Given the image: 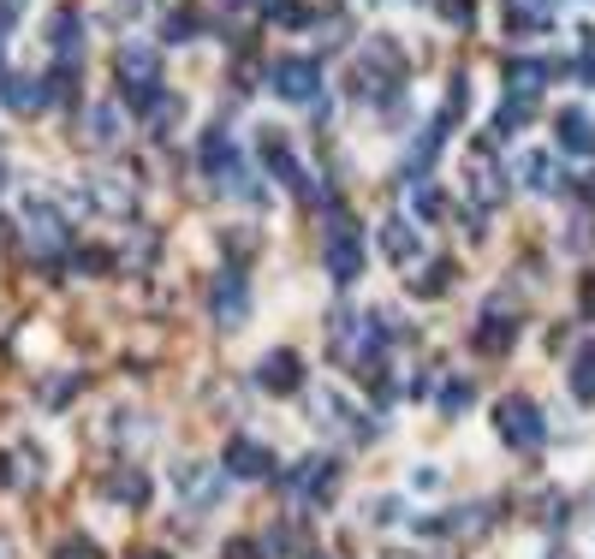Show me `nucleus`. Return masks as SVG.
<instances>
[{
  "label": "nucleus",
  "mask_w": 595,
  "mask_h": 559,
  "mask_svg": "<svg viewBox=\"0 0 595 559\" xmlns=\"http://www.w3.org/2000/svg\"><path fill=\"white\" fill-rule=\"evenodd\" d=\"M322 269L334 286H351L363 274V233L346 209H327V233H322Z\"/></svg>",
  "instance_id": "1"
},
{
  "label": "nucleus",
  "mask_w": 595,
  "mask_h": 559,
  "mask_svg": "<svg viewBox=\"0 0 595 559\" xmlns=\"http://www.w3.org/2000/svg\"><path fill=\"white\" fill-rule=\"evenodd\" d=\"M113 72H120V84H125V101H132V113H149L161 96V54L156 48H144V42H125L120 48V60H113Z\"/></svg>",
  "instance_id": "2"
},
{
  "label": "nucleus",
  "mask_w": 595,
  "mask_h": 559,
  "mask_svg": "<svg viewBox=\"0 0 595 559\" xmlns=\"http://www.w3.org/2000/svg\"><path fill=\"white\" fill-rule=\"evenodd\" d=\"M495 428H500V440L512 452H536L542 440H548V423H542V411L524 399V393H506V399L495 405Z\"/></svg>",
  "instance_id": "3"
},
{
  "label": "nucleus",
  "mask_w": 595,
  "mask_h": 559,
  "mask_svg": "<svg viewBox=\"0 0 595 559\" xmlns=\"http://www.w3.org/2000/svg\"><path fill=\"white\" fill-rule=\"evenodd\" d=\"M173 494H179L185 512H214V500L226 494V464H173Z\"/></svg>",
  "instance_id": "4"
},
{
  "label": "nucleus",
  "mask_w": 595,
  "mask_h": 559,
  "mask_svg": "<svg viewBox=\"0 0 595 559\" xmlns=\"http://www.w3.org/2000/svg\"><path fill=\"white\" fill-rule=\"evenodd\" d=\"M281 488L293 494L298 506H322V500H334V488H339V464L327 459H298V464H286L281 470Z\"/></svg>",
  "instance_id": "5"
},
{
  "label": "nucleus",
  "mask_w": 595,
  "mask_h": 559,
  "mask_svg": "<svg viewBox=\"0 0 595 559\" xmlns=\"http://www.w3.org/2000/svg\"><path fill=\"white\" fill-rule=\"evenodd\" d=\"M269 90L281 101H322V60L310 54H281L269 66Z\"/></svg>",
  "instance_id": "6"
},
{
  "label": "nucleus",
  "mask_w": 595,
  "mask_h": 559,
  "mask_svg": "<svg viewBox=\"0 0 595 559\" xmlns=\"http://www.w3.org/2000/svg\"><path fill=\"white\" fill-rule=\"evenodd\" d=\"M257 149H262V167H269L274 173V179H281L286 190H293V197H303V202H315V197H322V190H315L310 185V173H303L298 167V156H293V144H286V137L281 132H262L257 137Z\"/></svg>",
  "instance_id": "7"
},
{
  "label": "nucleus",
  "mask_w": 595,
  "mask_h": 559,
  "mask_svg": "<svg viewBox=\"0 0 595 559\" xmlns=\"http://www.w3.org/2000/svg\"><path fill=\"white\" fill-rule=\"evenodd\" d=\"M30 245H36V257H42V262H60L72 250V226H66V214H60L54 202H36L30 197Z\"/></svg>",
  "instance_id": "8"
},
{
  "label": "nucleus",
  "mask_w": 595,
  "mask_h": 559,
  "mask_svg": "<svg viewBox=\"0 0 595 559\" xmlns=\"http://www.w3.org/2000/svg\"><path fill=\"white\" fill-rule=\"evenodd\" d=\"M209 315L221 327H245V315H250V286H245V274L238 269H221L214 274V286H209Z\"/></svg>",
  "instance_id": "9"
},
{
  "label": "nucleus",
  "mask_w": 595,
  "mask_h": 559,
  "mask_svg": "<svg viewBox=\"0 0 595 559\" xmlns=\"http://www.w3.org/2000/svg\"><path fill=\"white\" fill-rule=\"evenodd\" d=\"M221 464H226V476H233V482H269L281 459H274V447H262V440L233 435V440H226V459Z\"/></svg>",
  "instance_id": "10"
},
{
  "label": "nucleus",
  "mask_w": 595,
  "mask_h": 559,
  "mask_svg": "<svg viewBox=\"0 0 595 559\" xmlns=\"http://www.w3.org/2000/svg\"><path fill=\"white\" fill-rule=\"evenodd\" d=\"M48 48H54V60L66 72L84 66V12L78 7H60L54 18H48Z\"/></svg>",
  "instance_id": "11"
},
{
  "label": "nucleus",
  "mask_w": 595,
  "mask_h": 559,
  "mask_svg": "<svg viewBox=\"0 0 595 559\" xmlns=\"http://www.w3.org/2000/svg\"><path fill=\"white\" fill-rule=\"evenodd\" d=\"M0 101H7L18 120H30V113H42L48 101H54V84L30 78V72H0Z\"/></svg>",
  "instance_id": "12"
},
{
  "label": "nucleus",
  "mask_w": 595,
  "mask_h": 559,
  "mask_svg": "<svg viewBox=\"0 0 595 559\" xmlns=\"http://www.w3.org/2000/svg\"><path fill=\"white\" fill-rule=\"evenodd\" d=\"M257 387L262 393H274V399H286V393H298L303 387V358L298 351H269V358L257 363Z\"/></svg>",
  "instance_id": "13"
},
{
  "label": "nucleus",
  "mask_w": 595,
  "mask_h": 559,
  "mask_svg": "<svg viewBox=\"0 0 595 559\" xmlns=\"http://www.w3.org/2000/svg\"><path fill=\"white\" fill-rule=\"evenodd\" d=\"M84 190H90V202H96L101 214H120V221L137 209V185L125 179V173H90Z\"/></svg>",
  "instance_id": "14"
},
{
  "label": "nucleus",
  "mask_w": 595,
  "mask_h": 559,
  "mask_svg": "<svg viewBox=\"0 0 595 559\" xmlns=\"http://www.w3.org/2000/svg\"><path fill=\"white\" fill-rule=\"evenodd\" d=\"M351 417H358V411H351V405L346 399H339V393H315V423H322V428H334V435H351V440H370L375 435V423H351Z\"/></svg>",
  "instance_id": "15"
},
{
  "label": "nucleus",
  "mask_w": 595,
  "mask_h": 559,
  "mask_svg": "<svg viewBox=\"0 0 595 559\" xmlns=\"http://www.w3.org/2000/svg\"><path fill=\"white\" fill-rule=\"evenodd\" d=\"M120 132H125V113H120V101H96V108H84V144L90 149H113L120 144Z\"/></svg>",
  "instance_id": "16"
},
{
  "label": "nucleus",
  "mask_w": 595,
  "mask_h": 559,
  "mask_svg": "<svg viewBox=\"0 0 595 559\" xmlns=\"http://www.w3.org/2000/svg\"><path fill=\"white\" fill-rule=\"evenodd\" d=\"M471 346H476V351H488V358H500V351H512V346H518V315H500V310H488L483 322H476Z\"/></svg>",
  "instance_id": "17"
},
{
  "label": "nucleus",
  "mask_w": 595,
  "mask_h": 559,
  "mask_svg": "<svg viewBox=\"0 0 595 559\" xmlns=\"http://www.w3.org/2000/svg\"><path fill=\"white\" fill-rule=\"evenodd\" d=\"M554 132H560V149H566V156H595V120H590V113L584 108H566L560 113V120H554Z\"/></svg>",
  "instance_id": "18"
},
{
  "label": "nucleus",
  "mask_w": 595,
  "mask_h": 559,
  "mask_svg": "<svg viewBox=\"0 0 595 559\" xmlns=\"http://www.w3.org/2000/svg\"><path fill=\"white\" fill-rule=\"evenodd\" d=\"M548 78H554V66H548V60H506V96L536 101Z\"/></svg>",
  "instance_id": "19"
},
{
  "label": "nucleus",
  "mask_w": 595,
  "mask_h": 559,
  "mask_svg": "<svg viewBox=\"0 0 595 559\" xmlns=\"http://www.w3.org/2000/svg\"><path fill=\"white\" fill-rule=\"evenodd\" d=\"M417 250H423V238H417V226H411V221H399V214H394V221H382V257H387V262L411 269Z\"/></svg>",
  "instance_id": "20"
},
{
  "label": "nucleus",
  "mask_w": 595,
  "mask_h": 559,
  "mask_svg": "<svg viewBox=\"0 0 595 559\" xmlns=\"http://www.w3.org/2000/svg\"><path fill=\"white\" fill-rule=\"evenodd\" d=\"M108 500H120V506H132V512H144L149 506V476L137 464H120L108 476Z\"/></svg>",
  "instance_id": "21"
},
{
  "label": "nucleus",
  "mask_w": 595,
  "mask_h": 559,
  "mask_svg": "<svg viewBox=\"0 0 595 559\" xmlns=\"http://www.w3.org/2000/svg\"><path fill=\"white\" fill-rule=\"evenodd\" d=\"M512 173H518V185L536 190V197H548V190H554V156H548V149H524Z\"/></svg>",
  "instance_id": "22"
},
{
  "label": "nucleus",
  "mask_w": 595,
  "mask_h": 559,
  "mask_svg": "<svg viewBox=\"0 0 595 559\" xmlns=\"http://www.w3.org/2000/svg\"><path fill=\"white\" fill-rule=\"evenodd\" d=\"M471 197L483 202V209H495V202L506 197V185H500V167L488 161V149H476L471 156Z\"/></svg>",
  "instance_id": "23"
},
{
  "label": "nucleus",
  "mask_w": 595,
  "mask_h": 559,
  "mask_svg": "<svg viewBox=\"0 0 595 559\" xmlns=\"http://www.w3.org/2000/svg\"><path fill=\"white\" fill-rule=\"evenodd\" d=\"M238 149H233V132H226V125H209V132H202V144H197V161H202V173H221L226 161H233Z\"/></svg>",
  "instance_id": "24"
},
{
  "label": "nucleus",
  "mask_w": 595,
  "mask_h": 559,
  "mask_svg": "<svg viewBox=\"0 0 595 559\" xmlns=\"http://www.w3.org/2000/svg\"><path fill=\"white\" fill-rule=\"evenodd\" d=\"M560 12V0H506V30H542Z\"/></svg>",
  "instance_id": "25"
},
{
  "label": "nucleus",
  "mask_w": 595,
  "mask_h": 559,
  "mask_svg": "<svg viewBox=\"0 0 595 559\" xmlns=\"http://www.w3.org/2000/svg\"><path fill=\"white\" fill-rule=\"evenodd\" d=\"M572 399L578 405H595V339L572 358Z\"/></svg>",
  "instance_id": "26"
},
{
  "label": "nucleus",
  "mask_w": 595,
  "mask_h": 559,
  "mask_svg": "<svg viewBox=\"0 0 595 559\" xmlns=\"http://www.w3.org/2000/svg\"><path fill=\"white\" fill-rule=\"evenodd\" d=\"M530 113H536V101H524V96H506V101H500V113H495V137H512L518 125L530 120Z\"/></svg>",
  "instance_id": "27"
},
{
  "label": "nucleus",
  "mask_w": 595,
  "mask_h": 559,
  "mask_svg": "<svg viewBox=\"0 0 595 559\" xmlns=\"http://www.w3.org/2000/svg\"><path fill=\"white\" fill-rule=\"evenodd\" d=\"M411 209H417V221H435V214H441V190H435L429 173H417V179H411Z\"/></svg>",
  "instance_id": "28"
},
{
  "label": "nucleus",
  "mask_w": 595,
  "mask_h": 559,
  "mask_svg": "<svg viewBox=\"0 0 595 559\" xmlns=\"http://www.w3.org/2000/svg\"><path fill=\"white\" fill-rule=\"evenodd\" d=\"M471 399H476L471 381H464V375H447V387H441V417H459Z\"/></svg>",
  "instance_id": "29"
},
{
  "label": "nucleus",
  "mask_w": 595,
  "mask_h": 559,
  "mask_svg": "<svg viewBox=\"0 0 595 559\" xmlns=\"http://www.w3.org/2000/svg\"><path fill=\"white\" fill-rule=\"evenodd\" d=\"M447 280H453V262H429L423 280L411 274V291H417V298H441V291H447Z\"/></svg>",
  "instance_id": "30"
},
{
  "label": "nucleus",
  "mask_w": 595,
  "mask_h": 559,
  "mask_svg": "<svg viewBox=\"0 0 595 559\" xmlns=\"http://www.w3.org/2000/svg\"><path fill=\"white\" fill-rule=\"evenodd\" d=\"M197 30H202V18H197V12H173V18L161 24V36H168V42H191Z\"/></svg>",
  "instance_id": "31"
},
{
  "label": "nucleus",
  "mask_w": 595,
  "mask_h": 559,
  "mask_svg": "<svg viewBox=\"0 0 595 559\" xmlns=\"http://www.w3.org/2000/svg\"><path fill=\"white\" fill-rule=\"evenodd\" d=\"M429 7H435L447 24H464V30H471V18H476V7H471V0H429Z\"/></svg>",
  "instance_id": "32"
},
{
  "label": "nucleus",
  "mask_w": 595,
  "mask_h": 559,
  "mask_svg": "<svg viewBox=\"0 0 595 559\" xmlns=\"http://www.w3.org/2000/svg\"><path fill=\"white\" fill-rule=\"evenodd\" d=\"M72 262H78V274H108V269H113V250L90 245V250H78V257H72Z\"/></svg>",
  "instance_id": "33"
},
{
  "label": "nucleus",
  "mask_w": 595,
  "mask_h": 559,
  "mask_svg": "<svg viewBox=\"0 0 595 559\" xmlns=\"http://www.w3.org/2000/svg\"><path fill=\"white\" fill-rule=\"evenodd\" d=\"M54 559H101V548H96L90 536H66V542L54 548Z\"/></svg>",
  "instance_id": "34"
},
{
  "label": "nucleus",
  "mask_w": 595,
  "mask_h": 559,
  "mask_svg": "<svg viewBox=\"0 0 595 559\" xmlns=\"http://www.w3.org/2000/svg\"><path fill=\"white\" fill-rule=\"evenodd\" d=\"M221 559H269V554H262L257 548V542H245V536H233V542H226V554Z\"/></svg>",
  "instance_id": "35"
},
{
  "label": "nucleus",
  "mask_w": 595,
  "mask_h": 559,
  "mask_svg": "<svg viewBox=\"0 0 595 559\" xmlns=\"http://www.w3.org/2000/svg\"><path fill=\"white\" fill-rule=\"evenodd\" d=\"M269 12H274V18H281V24H303V18H310V12L298 7V0H274Z\"/></svg>",
  "instance_id": "36"
},
{
  "label": "nucleus",
  "mask_w": 595,
  "mask_h": 559,
  "mask_svg": "<svg viewBox=\"0 0 595 559\" xmlns=\"http://www.w3.org/2000/svg\"><path fill=\"white\" fill-rule=\"evenodd\" d=\"M584 310H590V322H595V274L584 280Z\"/></svg>",
  "instance_id": "37"
},
{
  "label": "nucleus",
  "mask_w": 595,
  "mask_h": 559,
  "mask_svg": "<svg viewBox=\"0 0 595 559\" xmlns=\"http://www.w3.org/2000/svg\"><path fill=\"white\" fill-rule=\"evenodd\" d=\"M226 7H257V0H226Z\"/></svg>",
  "instance_id": "38"
},
{
  "label": "nucleus",
  "mask_w": 595,
  "mask_h": 559,
  "mask_svg": "<svg viewBox=\"0 0 595 559\" xmlns=\"http://www.w3.org/2000/svg\"><path fill=\"white\" fill-rule=\"evenodd\" d=\"M137 559H168V554H137Z\"/></svg>",
  "instance_id": "39"
},
{
  "label": "nucleus",
  "mask_w": 595,
  "mask_h": 559,
  "mask_svg": "<svg viewBox=\"0 0 595 559\" xmlns=\"http://www.w3.org/2000/svg\"><path fill=\"white\" fill-rule=\"evenodd\" d=\"M548 559H572V554H566V548H560V554H548Z\"/></svg>",
  "instance_id": "40"
},
{
  "label": "nucleus",
  "mask_w": 595,
  "mask_h": 559,
  "mask_svg": "<svg viewBox=\"0 0 595 559\" xmlns=\"http://www.w3.org/2000/svg\"><path fill=\"white\" fill-rule=\"evenodd\" d=\"M303 559H327V554H303Z\"/></svg>",
  "instance_id": "41"
},
{
  "label": "nucleus",
  "mask_w": 595,
  "mask_h": 559,
  "mask_svg": "<svg viewBox=\"0 0 595 559\" xmlns=\"http://www.w3.org/2000/svg\"><path fill=\"white\" fill-rule=\"evenodd\" d=\"M0 559H7V542H0Z\"/></svg>",
  "instance_id": "42"
}]
</instances>
